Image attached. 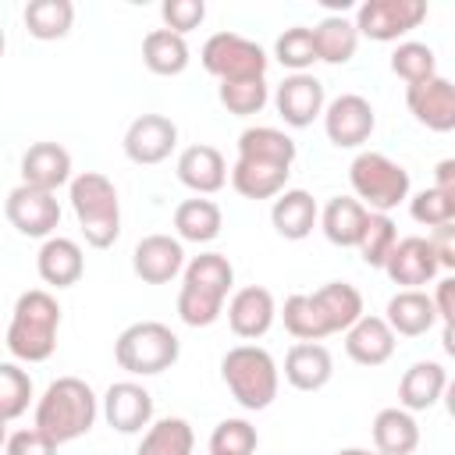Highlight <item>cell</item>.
Segmentation results:
<instances>
[{"label": "cell", "mask_w": 455, "mask_h": 455, "mask_svg": "<svg viewBox=\"0 0 455 455\" xmlns=\"http://www.w3.org/2000/svg\"><path fill=\"white\" fill-rule=\"evenodd\" d=\"M235 284V267L220 252H199L185 267V281L178 291V316L188 327H210L224 313V299Z\"/></svg>", "instance_id": "obj_1"}, {"label": "cell", "mask_w": 455, "mask_h": 455, "mask_svg": "<svg viewBox=\"0 0 455 455\" xmlns=\"http://www.w3.org/2000/svg\"><path fill=\"white\" fill-rule=\"evenodd\" d=\"M96 412H100V405H96V395L85 380L57 377L43 391V398L36 402V423L32 427H39L60 448V444L78 441L82 434H89L92 423H96Z\"/></svg>", "instance_id": "obj_2"}, {"label": "cell", "mask_w": 455, "mask_h": 455, "mask_svg": "<svg viewBox=\"0 0 455 455\" xmlns=\"http://www.w3.org/2000/svg\"><path fill=\"white\" fill-rule=\"evenodd\" d=\"M57 331H60L57 299L46 288H32V291L18 295L11 327L4 334V345L21 363H46L57 348Z\"/></svg>", "instance_id": "obj_3"}, {"label": "cell", "mask_w": 455, "mask_h": 455, "mask_svg": "<svg viewBox=\"0 0 455 455\" xmlns=\"http://www.w3.org/2000/svg\"><path fill=\"white\" fill-rule=\"evenodd\" d=\"M71 210L78 217L82 238L92 249H110L121 235V203H117V188L107 174L100 171H82L78 178H71Z\"/></svg>", "instance_id": "obj_4"}, {"label": "cell", "mask_w": 455, "mask_h": 455, "mask_svg": "<svg viewBox=\"0 0 455 455\" xmlns=\"http://www.w3.org/2000/svg\"><path fill=\"white\" fill-rule=\"evenodd\" d=\"M220 377H224L231 398L249 412L267 409L277 398V384H281L274 355L267 348H259V345L228 348V355L220 359Z\"/></svg>", "instance_id": "obj_5"}, {"label": "cell", "mask_w": 455, "mask_h": 455, "mask_svg": "<svg viewBox=\"0 0 455 455\" xmlns=\"http://www.w3.org/2000/svg\"><path fill=\"white\" fill-rule=\"evenodd\" d=\"M178 355H181V341L160 320H139V323L124 327L117 334V341H114L117 366L135 373V377L164 373V370H171L178 363Z\"/></svg>", "instance_id": "obj_6"}, {"label": "cell", "mask_w": 455, "mask_h": 455, "mask_svg": "<svg viewBox=\"0 0 455 455\" xmlns=\"http://www.w3.org/2000/svg\"><path fill=\"white\" fill-rule=\"evenodd\" d=\"M348 181H352L355 199L370 213H387L409 199V171L402 164H395L391 156L373 153V149H366L352 160Z\"/></svg>", "instance_id": "obj_7"}, {"label": "cell", "mask_w": 455, "mask_h": 455, "mask_svg": "<svg viewBox=\"0 0 455 455\" xmlns=\"http://www.w3.org/2000/svg\"><path fill=\"white\" fill-rule=\"evenodd\" d=\"M203 68L220 78V82H242V78H263L270 57L263 53V46H256L252 39L238 36V32H217L203 43L199 53Z\"/></svg>", "instance_id": "obj_8"}, {"label": "cell", "mask_w": 455, "mask_h": 455, "mask_svg": "<svg viewBox=\"0 0 455 455\" xmlns=\"http://www.w3.org/2000/svg\"><path fill=\"white\" fill-rule=\"evenodd\" d=\"M427 18L423 0H366L355 11V32L373 43H395L398 36L419 28Z\"/></svg>", "instance_id": "obj_9"}, {"label": "cell", "mask_w": 455, "mask_h": 455, "mask_svg": "<svg viewBox=\"0 0 455 455\" xmlns=\"http://www.w3.org/2000/svg\"><path fill=\"white\" fill-rule=\"evenodd\" d=\"M4 213L11 220V228H18L28 238H50L53 228L60 224V203L57 192H43L32 185H18L7 192Z\"/></svg>", "instance_id": "obj_10"}, {"label": "cell", "mask_w": 455, "mask_h": 455, "mask_svg": "<svg viewBox=\"0 0 455 455\" xmlns=\"http://www.w3.org/2000/svg\"><path fill=\"white\" fill-rule=\"evenodd\" d=\"M373 107L359 92H341L323 107V132L338 149H355L373 135Z\"/></svg>", "instance_id": "obj_11"}, {"label": "cell", "mask_w": 455, "mask_h": 455, "mask_svg": "<svg viewBox=\"0 0 455 455\" xmlns=\"http://www.w3.org/2000/svg\"><path fill=\"white\" fill-rule=\"evenodd\" d=\"M121 146H124V156L132 164H142V167L164 164L178 146V124L164 114H142L128 124Z\"/></svg>", "instance_id": "obj_12"}, {"label": "cell", "mask_w": 455, "mask_h": 455, "mask_svg": "<svg viewBox=\"0 0 455 455\" xmlns=\"http://www.w3.org/2000/svg\"><path fill=\"white\" fill-rule=\"evenodd\" d=\"M405 103L419 124L430 132H451L455 128V85L444 75L423 78L416 85H405Z\"/></svg>", "instance_id": "obj_13"}, {"label": "cell", "mask_w": 455, "mask_h": 455, "mask_svg": "<svg viewBox=\"0 0 455 455\" xmlns=\"http://www.w3.org/2000/svg\"><path fill=\"white\" fill-rule=\"evenodd\" d=\"M380 270H387V277L405 291V288L430 284L441 267H437V256H434L430 242L419 238V235H409V238H398L395 242V249L387 252V259H384Z\"/></svg>", "instance_id": "obj_14"}, {"label": "cell", "mask_w": 455, "mask_h": 455, "mask_svg": "<svg viewBox=\"0 0 455 455\" xmlns=\"http://www.w3.org/2000/svg\"><path fill=\"white\" fill-rule=\"evenodd\" d=\"M103 416L117 434H139L153 423V395L135 380H117L103 395Z\"/></svg>", "instance_id": "obj_15"}, {"label": "cell", "mask_w": 455, "mask_h": 455, "mask_svg": "<svg viewBox=\"0 0 455 455\" xmlns=\"http://www.w3.org/2000/svg\"><path fill=\"white\" fill-rule=\"evenodd\" d=\"M277 114L291 128H306L323 114V82L316 75H288L274 92Z\"/></svg>", "instance_id": "obj_16"}, {"label": "cell", "mask_w": 455, "mask_h": 455, "mask_svg": "<svg viewBox=\"0 0 455 455\" xmlns=\"http://www.w3.org/2000/svg\"><path fill=\"white\" fill-rule=\"evenodd\" d=\"M185 267V249L171 235H146L132 252V270L146 284H167Z\"/></svg>", "instance_id": "obj_17"}, {"label": "cell", "mask_w": 455, "mask_h": 455, "mask_svg": "<svg viewBox=\"0 0 455 455\" xmlns=\"http://www.w3.org/2000/svg\"><path fill=\"white\" fill-rule=\"evenodd\" d=\"M274 316H277V306H274V295L259 284H249V288H238L228 302V327L245 338V341H256L263 338L270 327H274Z\"/></svg>", "instance_id": "obj_18"}, {"label": "cell", "mask_w": 455, "mask_h": 455, "mask_svg": "<svg viewBox=\"0 0 455 455\" xmlns=\"http://www.w3.org/2000/svg\"><path fill=\"white\" fill-rule=\"evenodd\" d=\"M71 181V153L60 142H36L21 156V185L57 192Z\"/></svg>", "instance_id": "obj_19"}, {"label": "cell", "mask_w": 455, "mask_h": 455, "mask_svg": "<svg viewBox=\"0 0 455 455\" xmlns=\"http://www.w3.org/2000/svg\"><path fill=\"white\" fill-rule=\"evenodd\" d=\"M174 171H178V181L185 188H192L196 196H213V192H220L228 185V164H224L220 149H213L206 142L181 149Z\"/></svg>", "instance_id": "obj_20"}, {"label": "cell", "mask_w": 455, "mask_h": 455, "mask_svg": "<svg viewBox=\"0 0 455 455\" xmlns=\"http://www.w3.org/2000/svg\"><path fill=\"white\" fill-rule=\"evenodd\" d=\"M36 270L43 277V284L50 288H71L82 281L85 274V256H82V245L75 238H60V235H50L36 256Z\"/></svg>", "instance_id": "obj_21"}, {"label": "cell", "mask_w": 455, "mask_h": 455, "mask_svg": "<svg viewBox=\"0 0 455 455\" xmlns=\"http://www.w3.org/2000/svg\"><path fill=\"white\" fill-rule=\"evenodd\" d=\"M309 299L327 334H341L363 316V295L348 281H327L323 288L309 291Z\"/></svg>", "instance_id": "obj_22"}, {"label": "cell", "mask_w": 455, "mask_h": 455, "mask_svg": "<svg viewBox=\"0 0 455 455\" xmlns=\"http://www.w3.org/2000/svg\"><path fill=\"white\" fill-rule=\"evenodd\" d=\"M345 352L359 366H380L395 355V331L384 323V316H359L345 331Z\"/></svg>", "instance_id": "obj_23"}, {"label": "cell", "mask_w": 455, "mask_h": 455, "mask_svg": "<svg viewBox=\"0 0 455 455\" xmlns=\"http://www.w3.org/2000/svg\"><path fill=\"white\" fill-rule=\"evenodd\" d=\"M334 377V359L320 341H295L284 355V380L295 391H320Z\"/></svg>", "instance_id": "obj_24"}, {"label": "cell", "mask_w": 455, "mask_h": 455, "mask_svg": "<svg viewBox=\"0 0 455 455\" xmlns=\"http://www.w3.org/2000/svg\"><path fill=\"white\" fill-rule=\"evenodd\" d=\"M448 387V370L434 359H423V363H412L402 380H398V402L405 412H423V409H434L441 402Z\"/></svg>", "instance_id": "obj_25"}, {"label": "cell", "mask_w": 455, "mask_h": 455, "mask_svg": "<svg viewBox=\"0 0 455 455\" xmlns=\"http://www.w3.org/2000/svg\"><path fill=\"white\" fill-rule=\"evenodd\" d=\"M288 174H291V167L267 164V160H245V156H238L235 167L228 171L231 188L245 199H277L288 185Z\"/></svg>", "instance_id": "obj_26"}, {"label": "cell", "mask_w": 455, "mask_h": 455, "mask_svg": "<svg viewBox=\"0 0 455 455\" xmlns=\"http://www.w3.org/2000/svg\"><path fill=\"white\" fill-rule=\"evenodd\" d=\"M316 217H320L316 199L306 188H284L270 206V224L288 242H302L316 228Z\"/></svg>", "instance_id": "obj_27"}, {"label": "cell", "mask_w": 455, "mask_h": 455, "mask_svg": "<svg viewBox=\"0 0 455 455\" xmlns=\"http://www.w3.org/2000/svg\"><path fill=\"white\" fill-rule=\"evenodd\" d=\"M384 323L395 331V338H398V334H402V338H419V334H427V331L437 323V313H434V302H430L427 291L405 288V291L391 295Z\"/></svg>", "instance_id": "obj_28"}, {"label": "cell", "mask_w": 455, "mask_h": 455, "mask_svg": "<svg viewBox=\"0 0 455 455\" xmlns=\"http://www.w3.org/2000/svg\"><path fill=\"white\" fill-rule=\"evenodd\" d=\"M366 217H370V210H366L359 199H352V196H334V199L323 206V213H320L316 220H320V228H323L327 242H334V245H341V249H355V242H359V235H363V228H366Z\"/></svg>", "instance_id": "obj_29"}, {"label": "cell", "mask_w": 455, "mask_h": 455, "mask_svg": "<svg viewBox=\"0 0 455 455\" xmlns=\"http://www.w3.org/2000/svg\"><path fill=\"white\" fill-rule=\"evenodd\" d=\"M373 448L380 455H412L419 448V427L412 412H405L402 405L380 409L373 416Z\"/></svg>", "instance_id": "obj_30"}, {"label": "cell", "mask_w": 455, "mask_h": 455, "mask_svg": "<svg viewBox=\"0 0 455 455\" xmlns=\"http://www.w3.org/2000/svg\"><path fill=\"white\" fill-rule=\"evenodd\" d=\"M220 228H224V217H220V206L213 199H185L174 210L178 242L206 245V242H213L220 235Z\"/></svg>", "instance_id": "obj_31"}, {"label": "cell", "mask_w": 455, "mask_h": 455, "mask_svg": "<svg viewBox=\"0 0 455 455\" xmlns=\"http://www.w3.org/2000/svg\"><path fill=\"white\" fill-rule=\"evenodd\" d=\"M142 64L153 71V75H181L188 68V43L185 36H174L171 28H153L146 39H142Z\"/></svg>", "instance_id": "obj_32"}, {"label": "cell", "mask_w": 455, "mask_h": 455, "mask_svg": "<svg viewBox=\"0 0 455 455\" xmlns=\"http://www.w3.org/2000/svg\"><path fill=\"white\" fill-rule=\"evenodd\" d=\"M313 46H316V60L345 64V60H352V53L359 46V32H355V25L345 14H327L313 28Z\"/></svg>", "instance_id": "obj_33"}, {"label": "cell", "mask_w": 455, "mask_h": 455, "mask_svg": "<svg viewBox=\"0 0 455 455\" xmlns=\"http://www.w3.org/2000/svg\"><path fill=\"white\" fill-rule=\"evenodd\" d=\"M75 25V4L71 0H28L25 4V28L28 36L50 43L64 39Z\"/></svg>", "instance_id": "obj_34"}, {"label": "cell", "mask_w": 455, "mask_h": 455, "mask_svg": "<svg viewBox=\"0 0 455 455\" xmlns=\"http://www.w3.org/2000/svg\"><path fill=\"white\" fill-rule=\"evenodd\" d=\"M238 156L291 167V160H295V142H291L284 132H277V128L256 124V128H245V132L238 135Z\"/></svg>", "instance_id": "obj_35"}, {"label": "cell", "mask_w": 455, "mask_h": 455, "mask_svg": "<svg viewBox=\"0 0 455 455\" xmlns=\"http://www.w3.org/2000/svg\"><path fill=\"white\" fill-rule=\"evenodd\" d=\"M192 448H196L192 427L181 416H167L146 427L135 455H192Z\"/></svg>", "instance_id": "obj_36"}, {"label": "cell", "mask_w": 455, "mask_h": 455, "mask_svg": "<svg viewBox=\"0 0 455 455\" xmlns=\"http://www.w3.org/2000/svg\"><path fill=\"white\" fill-rule=\"evenodd\" d=\"M395 242H398L395 220H391L387 213H370L363 235H359V242H355V249H359V256H363L366 267H384V259H387V252L395 249Z\"/></svg>", "instance_id": "obj_37"}, {"label": "cell", "mask_w": 455, "mask_h": 455, "mask_svg": "<svg viewBox=\"0 0 455 455\" xmlns=\"http://www.w3.org/2000/svg\"><path fill=\"white\" fill-rule=\"evenodd\" d=\"M217 96H220L224 110H228V114H235V117H252V114H259V110L267 107V100H270V92H267V78L220 82Z\"/></svg>", "instance_id": "obj_38"}, {"label": "cell", "mask_w": 455, "mask_h": 455, "mask_svg": "<svg viewBox=\"0 0 455 455\" xmlns=\"http://www.w3.org/2000/svg\"><path fill=\"white\" fill-rule=\"evenodd\" d=\"M274 57H277L284 68H291V75H302L306 68H313V64H316L313 28H306V25L284 28V32L277 36V43H274Z\"/></svg>", "instance_id": "obj_39"}, {"label": "cell", "mask_w": 455, "mask_h": 455, "mask_svg": "<svg viewBox=\"0 0 455 455\" xmlns=\"http://www.w3.org/2000/svg\"><path fill=\"white\" fill-rule=\"evenodd\" d=\"M391 71H395L402 82L416 85V82L437 75V57H434V50H430L427 43H412V39H409V43H398V46H395V53H391Z\"/></svg>", "instance_id": "obj_40"}, {"label": "cell", "mask_w": 455, "mask_h": 455, "mask_svg": "<svg viewBox=\"0 0 455 455\" xmlns=\"http://www.w3.org/2000/svg\"><path fill=\"white\" fill-rule=\"evenodd\" d=\"M259 434L249 419H220L210 434V455H256Z\"/></svg>", "instance_id": "obj_41"}, {"label": "cell", "mask_w": 455, "mask_h": 455, "mask_svg": "<svg viewBox=\"0 0 455 455\" xmlns=\"http://www.w3.org/2000/svg\"><path fill=\"white\" fill-rule=\"evenodd\" d=\"M281 316H284V331L291 338H299V341H323L327 338V331H323V323H320V316L313 309V299L306 291L288 295Z\"/></svg>", "instance_id": "obj_42"}, {"label": "cell", "mask_w": 455, "mask_h": 455, "mask_svg": "<svg viewBox=\"0 0 455 455\" xmlns=\"http://www.w3.org/2000/svg\"><path fill=\"white\" fill-rule=\"evenodd\" d=\"M32 402V377L18 363H0V416L18 419Z\"/></svg>", "instance_id": "obj_43"}, {"label": "cell", "mask_w": 455, "mask_h": 455, "mask_svg": "<svg viewBox=\"0 0 455 455\" xmlns=\"http://www.w3.org/2000/svg\"><path fill=\"white\" fill-rule=\"evenodd\" d=\"M409 213H412V220L423 224V228L455 224V199L444 196V192H437V188L430 185V188H423V192H416V196L409 199Z\"/></svg>", "instance_id": "obj_44"}, {"label": "cell", "mask_w": 455, "mask_h": 455, "mask_svg": "<svg viewBox=\"0 0 455 455\" xmlns=\"http://www.w3.org/2000/svg\"><path fill=\"white\" fill-rule=\"evenodd\" d=\"M160 14H164V25H167L174 36H185V32H192V28L203 25L206 4H203V0H164Z\"/></svg>", "instance_id": "obj_45"}, {"label": "cell", "mask_w": 455, "mask_h": 455, "mask_svg": "<svg viewBox=\"0 0 455 455\" xmlns=\"http://www.w3.org/2000/svg\"><path fill=\"white\" fill-rule=\"evenodd\" d=\"M4 448H7V455H57V444H53L39 427L14 430Z\"/></svg>", "instance_id": "obj_46"}, {"label": "cell", "mask_w": 455, "mask_h": 455, "mask_svg": "<svg viewBox=\"0 0 455 455\" xmlns=\"http://www.w3.org/2000/svg\"><path fill=\"white\" fill-rule=\"evenodd\" d=\"M430 249L437 256V267L441 270H455V224H441V228H430Z\"/></svg>", "instance_id": "obj_47"}, {"label": "cell", "mask_w": 455, "mask_h": 455, "mask_svg": "<svg viewBox=\"0 0 455 455\" xmlns=\"http://www.w3.org/2000/svg\"><path fill=\"white\" fill-rule=\"evenodd\" d=\"M451 295H455V277H441L437 281V295L430 299L434 302V313H437V320L444 323V327H451Z\"/></svg>", "instance_id": "obj_48"}, {"label": "cell", "mask_w": 455, "mask_h": 455, "mask_svg": "<svg viewBox=\"0 0 455 455\" xmlns=\"http://www.w3.org/2000/svg\"><path fill=\"white\" fill-rule=\"evenodd\" d=\"M434 188L455 199V160H441L434 171Z\"/></svg>", "instance_id": "obj_49"}, {"label": "cell", "mask_w": 455, "mask_h": 455, "mask_svg": "<svg viewBox=\"0 0 455 455\" xmlns=\"http://www.w3.org/2000/svg\"><path fill=\"white\" fill-rule=\"evenodd\" d=\"M338 455H380V451H377V448H373V451H370V448H341Z\"/></svg>", "instance_id": "obj_50"}, {"label": "cell", "mask_w": 455, "mask_h": 455, "mask_svg": "<svg viewBox=\"0 0 455 455\" xmlns=\"http://www.w3.org/2000/svg\"><path fill=\"white\" fill-rule=\"evenodd\" d=\"M4 444H7V419L0 416V448H4Z\"/></svg>", "instance_id": "obj_51"}, {"label": "cell", "mask_w": 455, "mask_h": 455, "mask_svg": "<svg viewBox=\"0 0 455 455\" xmlns=\"http://www.w3.org/2000/svg\"><path fill=\"white\" fill-rule=\"evenodd\" d=\"M4 46H7V39H4V28H0V57H4Z\"/></svg>", "instance_id": "obj_52"}]
</instances>
